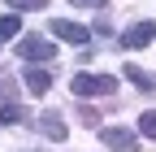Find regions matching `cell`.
<instances>
[{
	"label": "cell",
	"instance_id": "6da1fadb",
	"mask_svg": "<svg viewBox=\"0 0 156 152\" xmlns=\"http://www.w3.org/2000/svg\"><path fill=\"white\" fill-rule=\"evenodd\" d=\"M69 91H74L78 100L113 96V91H117V78H113V74H87V70H78V74H74V83H69Z\"/></svg>",
	"mask_w": 156,
	"mask_h": 152
},
{
	"label": "cell",
	"instance_id": "7a4b0ae2",
	"mask_svg": "<svg viewBox=\"0 0 156 152\" xmlns=\"http://www.w3.org/2000/svg\"><path fill=\"white\" fill-rule=\"evenodd\" d=\"M17 52H22V56H26L30 65H39V61H52V56H56L52 39H44V35H22V44H17Z\"/></svg>",
	"mask_w": 156,
	"mask_h": 152
},
{
	"label": "cell",
	"instance_id": "3957f363",
	"mask_svg": "<svg viewBox=\"0 0 156 152\" xmlns=\"http://www.w3.org/2000/svg\"><path fill=\"white\" fill-rule=\"evenodd\" d=\"M100 139H104V148H113V152H139V135L126 130V126H104Z\"/></svg>",
	"mask_w": 156,
	"mask_h": 152
},
{
	"label": "cell",
	"instance_id": "277c9868",
	"mask_svg": "<svg viewBox=\"0 0 156 152\" xmlns=\"http://www.w3.org/2000/svg\"><path fill=\"white\" fill-rule=\"evenodd\" d=\"M56 39H65V44H78V48H87V39H91V31L87 26H78V22H65V17H52V26H48Z\"/></svg>",
	"mask_w": 156,
	"mask_h": 152
},
{
	"label": "cell",
	"instance_id": "5b68a950",
	"mask_svg": "<svg viewBox=\"0 0 156 152\" xmlns=\"http://www.w3.org/2000/svg\"><path fill=\"white\" fill-rule=\"evenodd\" d=\"M152 39H156V22H134L130 31H122V48H130V52L134 48H147Z\"/></svg>",
	"mask_w": 156,
	"mask_h": 152
},
{
	"label": "cell",
	"instance_id": "8992f818",
	"mask_svg": "<svg viewBox=\"0 0 156 152\" xmlns=\"http://www.w3.org/2000/svg\"><path fill=\"white\" fill-rule=\"evenodd\" d=\"M39 130H44V135L52 139V143H65V135H69V126H65V118L56 109H48V113H39V122H35Z\"/></svg>",
	"mask_w": 156,
	"mask_h": 152
},
{
	"label": "cell",
	"instance_id": "52a82bcc",
	"mask_svg": "<svg viewBox=\"0 0 156 152\" xmlns=\"http://www.w3.org/2000/svg\"><path fill=\"white\" fill-rule=\"evenodd\" d=\"M22 78H26V91H30V96H48V87H52V70H44V65H30Z\"/></svg>",
	"mask_w": 156,
	"mask_h": 152
},
{
	"label": "cell",
	"instance_id": "ba28073f",
	"mask_svg": "<svg viewBox=\"0 0 156 152\" xmlns=\"http://www.w3.org/2000/svg\"><path fill=\"white\" fill-rule=\"evenodd\" d=\"M122 74H126V78H130L134 87H139V91H156V74H147L143 65H126Z\"/></svg>",
	"mask_w": 156,
	"mask_h": 152
},
{
	"label": "cell",
	"instance_id": "9c48e42d",
	"mask_svg": "<svg viewBox=\"0 0 156 152\" xmlns=\"http://www.w3.org/2000/svg\"><path fill=\"white\" fill-rule=\"evenodd\" d=\"M22 122H30L22 104H0V126H22Z\"/></svg>",
	"mask_w": 156,
	"mask_h": 152
},
{
	"label": "cell",
	"instance_id": "30bf717a",
	"mask_svg": "<svg viewBox=\"0 0 156 152\" xmlns=\"http://www.w3.org/2000/svg\"><path fill=\"white\" fill-rule=\"evenodd\" d=\"M17 31H22V17H0V44L17 39Z\"/></svg>",
	"mask_w": 156,
	"mask_h": 152
},
{
	"label": "cell",
	"instance_id": "8fae6325",
	"mask_svg": "<svg viewBox=\"0 0 156 152\" xmlns=\"http://www.w3.org/2000/svg\"><path fill=\"white\" fill-rule=\"evenodd\" d=\"M5 5L13 13H39V9H48V0H5Z\"/></svg>",
	"mask_w": 156,
	"mask_h": 152
},
{
	"label": "cell",
	"instance_id": "7c38bea8",
	"mask_svg": "<svg viewBox=\"0 0 156 152\" xmlns=\"http://www.w3.org/2000/svg\"><path fill=\"white\" fill-rule=\"evenodd\" d=\"M0 104H17V87H13V74H0Z\"/></svg>",
	"mask_w": 156,
	"mask_h": 152
},
{
	"label": "cell",
	"instance_id": "4fadbf2b",
	"mask_svg": "<svg viewBox=\"0 0 156 152\" xmlns=\"http://www.w3.org/2000/svg\"><path fill=\"white\" fill-rule=\"evenodd\" d=\"M139 135H147V139H156V109H147L143 118H139Z\"/></svg>",
	"mask_w": 156,
	"mask_h": 152
},
{
	"label": "cell",
	"instance_id": "5bb4252c",
	"mask_svg": "<svg viewBox=\"0 0 156 152\" xmlns=\"http://www.w3.org/2000/svg\"><path fill=\"white\" fill-rule=\"evenodd\" d=\"M69 5H83V9H100L104 0H69Z\"/></svg>",
	"mask_w": 156,
	"mask_h": 152
}]
</instances>
